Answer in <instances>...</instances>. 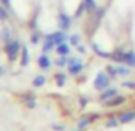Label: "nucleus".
I'll list each match as a JSON object with an SVG mask.
<instances>
[{"label": "nucleus", "mask_w": 135, "mask_h": 131, "mask_svg": "<svg viewBox=\"0 0 135 131\" xmlns=\"http://www.w3.org/2000/svg\"><path fill=\"white\" fill-rule=\"evenodd\" d=\"M58 26L62 31H67L70 27V17L67 15V14H60L58 15Z\"/></svg>", "instance_id": "39448f33"}, {"label": "nucleus", "mask_w": 135, "mask_h": 131, "mask_svg": "<svg viewBox=\"0 0 135 131\" xmlns=\"http://www.w3.org/2000/svg\"><path fill=\"white\" fill-rule=\"evenodd\" d=\"M26 104H27V107H29V109L36 107V101H34V99H31V97H26Z\"/></svg>", "instance_id": "b1692460"}, {"label": "nucleus", "mask_w": 135, "mask_h": 131, "mask_svg": "<svg viewBox=\"0 0 135 131\" xmlns=\"http://www.w3.org/2000/svg\"><path fill=\"white\" fill-rule=\"evenodd\" d=\"M53 129L55 131H63V126L62 124H53Z\"/></svg>", "instance_id": "cd10ccee"}, {"label": "nucleus", "mask_w": 135, "mask_h": 131, "mask_svg": "<svg viewBox=\"0 0 135 131\" xmlns=\"http://www.w3.org/2000/svg\"><path fill=\"white\" fill-rule=\"evenodd\" d=\"M115 95H118V92H116V88H104L103 90V94H101V101L103 102H106V101H109V99H113Z\"/></svg>", "instance_id": "423d86ee"}, {"label": "nucleus", "mask_w": 135, "mask_h": 131, "mask_svg": "<svg viewBox=\"0 0 135 131\" xmlns=\"http://www.w3.org/2000/svg\"><path fill=\"white\" fill-rule=\"evenodd\" d=\"M38 65H40V68H41V70H48L50 66H51V61H50V58L43 53V55L38 58Z\"/></svg>", "instance_id": "1a4fd4ad"}, {"label": "nucleus", "mask_w": 135, "mask_h": 131, "mask_svg": "<svg viewBox=\"0 0 135 131\" xmlns=\"http://www.w3.org/2000/svg\"><path fill=\"white\" fill-rule=\"evenodd\" d=\"M123 87H128V88H132V90H135V83L133 82H125V83H123Z\"/></svg>", "instance_id": "bb28decb"}, {"label": "nucleus", "mask_w": 135, "mask_h": 131, "mask_svg": "<svg viewBox=\"0 0 135 131\" xmlns=\"http://www.w3.org/2000/svg\"><path fill=\"white\" fill-rule=\"evenodd\" d=\"M56 65H58V66L69 65V58H67V56H58V60H56Z\"/></svg>", "instance_id": "aec40b11"}, {"label": "nucleus", "mask_w": 135, "mask_h": 131, "mask_svg": "<svg viewBox=\"0 0 135 131\" xmlns=\"http://www.w3.org/2000/svg\"><path fill=\"white\" fill-rule=\"evenodd\" d=\"M118 124H120V119H115V118H111L108 123H106V126H108V128H116Z\"/></svg>", "instance_id": "5701e85b"}, {"label": "nucleus", "mask_w": 135, "mask_h": 131, "mask_svg": "<svg viewBox=\"0 0 135 131\" xmlns=\"http://www.w3.org/2000/svg\"><path fill=\"white\" fill-rule=\"evenodd\" d=\"M51 38H53V43H55V46L62 44L67 41V36H65V31H56V33H51Z\"/></svg>", "instance_id": "20e7f679"}, {"label": "nucleus", "mask_w": 135, "mask_h": 131, "mask_svg": "<svg viewBox=\"0 0 135 131\" xmlns=\"http://www.w3.org/2000/svg\"><path fill=\"white\" fill-rule=\"evenodd\" d=\"M9 19V12L5 7H0V20H7Z\"/></svg>", "instance_id": "4be33fe9"}, {"label": "nucleus", "mask_w": 135, "mask_h": 131, "mask_svg": "<svg viewBox=\"0 0 135 131\" xmlns=\"http://www.w3.org/2000/svg\"><path fill=\"white\" fill-rule=\"evenodd\" d=\"M77 49H79V51H80V53H84V51H86V48H84V46H80V44H79V46H77Z\"/></svg>", "instance_id": "c85d7f7f"}, {"label": "nucleus", "mask_w": 135, "mask_h": 131, "mask_svg": "<svg viewBox=\"0 0 135 131\" xmlns=\"http://www.w3.org/2000/svg\"><path fill=\"white\" fill-rule=\"evenodd\" d=\"M46 83V78L43 75H38V77H34V80H33V85L34 87H43Z\"/></svg>", "instance_id": "dca6fc26"}, {"label": "nucleus", "mask_w": 135, "mask_h": 131, "mask_svg": "<svg viewBox=\"0 0 135 131\" xmlns=\"http://www.w3.org/2000/svg\"><path fill=\"white\" fill-rule=\"evenodd\" d=\"M21 49H22V46H21V43H19V41H16V39L9 41V43L5 44V53H7V56H9L10 61H14V60L19 56Z\"/></svg>", "instance_id": "f257e3e1"}, {"label": "nucleus", "mask_w": 135, "mask_h": 131, "mask_svg": "<svg viewBox=\"0 0 135 131\" xmlns=\"http://www.w3.org/2000/svg\"><path fill=\"white\" fill-rule=\"evenodd\" d=\"M84 7H86L87 12H94V10H98L96 0H84Z\"/></svg>", "instance_id": "2eb2a0df"}, {"label": "nucleus", "mask_w": 135, "mask_h": 131, "mask_svg": "<svg viewBox=\"0 0 135 131\" xmlns=\"http://www.w3.org/2000/svg\"><path fill=\"white\" fill-rule=\"evenodd\" d=\"M0 2H2L3 5H9V3H10V0H0Z\"/></svg>", "instance_id": "c756f323"}, {"label": "nucleus", "mask_w": 135, "mask_h": 131, "mask_svg": "<svg viewBox=\"0 0 135 131\" xmlns=\"http://www.w3.org/2000/svg\"><path fill=\"white\" fill-rule=\"evenodd\" d=\"M55 80H56V85L63 87V85H65V80H67V75H65V73H58V75L55 77Z\"/></svg>", "instance_id": "a211bd4d"}, {"label": "nucleus", "mask_w": 135, "mask_h": 131, "mask_svg": "<svg viewBox=\"0 0 135 131\" xmlns=\"http://www.w3.org/2000/svg\"><path fill=\"white\" fill-rule=\"evenodd\" d=\"M108 85H109V75L104 72H99L94 78V88L96 90H104V88H108Z\"/></svg>", "instance_id": "f03ea898"}, {"label": "nucleus", "mask_w": 135, "mask_h": 131, "mask_svg": "<svg viewBox=\"0 0 135 131\" xmlns=\"http://www.w3.org/2000/svg\"><path fill=\"white\" fill-rule=\"evenodd\" d=\"M56 51H58L60 56H67L70 53V48H69V44H67V43H62V44L56 46Z\"/></svg>", "instance_id": "4468645a"}, {"label": "nucleus", "mask_w": 135, "mask_h": 131, "mask_svg": "<svg viewBox=\"0 0 135 131\" xmlns=\"http://www.w3.org/2000/svg\"><path fill=\"white\" fill-rule=\"evenodd\" d=\"M84 70V65L77 58H69V73L70 75H79Z\"/></svg>", "instance_id": "7ed1b4c3"}, {"label": "nucleus", "mask_w": 135, "mask_h": 131, "mask_svg": "<svg viewBox=\"0 0 135 131\" xmlns=\"http://www.w3.org/2000/svg\"><path fill=\"white\" fill-rule=\"evenodd\" d=\"M21 55H22V58H21V65H22V66H27V63H29V51H27L26 46H22Z\"/></svg>", "instance_id": "ddd939ff"}, {"label": "nucleus", "mask_w": 135, "mask_h": 131, "mask_svg": "<svg viewBox=\"0 0 135 131\" xmlns=\"http://www.w3.org/2000/svg\"><path fill=\"white\" fill-rule=\"evenodd\" d=\"M69 41H70V44H74V46H79V43H80V38H79V34H72V36L69 38Z\"/></svg>", "instance_id": "6ab92c4d"}, {"label": "nucleus", "mask_w": 135, "mask_h": 131, "mask_svg": "<svg viewBox=\"0 0 135 131\" xmlns=\"http://www.w3.org/2000/svg\"><path fill=\"white\" fill-rule=\"evenodd\" d=\"M118 75H122V77L130 75V68L128 66H116V77Z\"/></svg>", "instance_id": "f3484780"}, {"label": "nucleus", "mask_w": 135, "mask_h": 131, "mask_svg": "<svg viewBox=\"0 0 135 131\" xmlns=\"http://www.w3.org/2000/svg\"><path fill=\"white\" fill-rule=\"evenodd\" d=\"M53 48H56L55 43H53V38H51V34H48V36L45 38V43H43V53L46 55V53H50Z\"/></svg>", "instance_id": "0eeeda50"}, {"label": "nucleus", "mask_w": 135, "mask_h": 131, "mask_svg": "<svg viewBox=\"0 0 135 131\" xmlns=\"http://www.w3.org/2000/svg\"><path fill=\"white\" fill-rule=\"evenodd\" d=\"M0 39L3 41V43H9V41H12L10 39V29L9 27H2V29H0Z\"/></svg>", "instance_id": "f8f14e48"}, {"label": "nucleus", "mask_w": 135, "mask_h": 131, "mask_svg": "<svg viewBox=\"0 0 135 131\" xmlns=\"http://www.w3.org/2000/svg\"><path fill=\"white\" fill-rule=\"evenodd\" d=\"M89 123H91V119H89V118H84V119H80V121H79V129H84V128H87V126H89Z\"/></svg>", "instance_id": "412c9836"}, {"label": "nucleus", "mask_w": 135, "mask_h": 131, "mask_svg": "<svg viewBox=\"0 0 135 131\" xmlns=\"http://www.w3.org/2000/svg\"><path fill=\"white\" fill-rule=\"evenodd\" d=\"M0 75H2V66H0Z\"/></svg>", "instance_id": "7c9ffc66"}, {"label": "nucleus", "mask_w": 135, "mask_h": 131, "mask_svg": "<svg viewBox=\"0 0 135 131\" xmlns=\"http://www.w3.org/2000/svg\"><path fill=\"white\" fill-rule=\"evenodd\" d=\"M123 102H125V99H123V97H120V95H115L113 99L106 101L104 104L108 106V107H115V106H120V104H123Z\"/></svg>", "instance_id": "9d476101"}, {"label": "nucleus", "mask_w": 135, "mask_h": 131, "mask_svg": "<svg viewBox=\"0 0 135 131\" xmlns=\"http://www.w3.org/2000/svg\"><path fill=\"white\" fill-rule=\"evenodd\" d=\"M106 73H108L109 77H116V66H108V68H106Z\"/></svg>", "instance_id": "393cba45"}, {"label": "nucleus", "mask_w": 135, "mask_h": 131, "mask_svg": "<svg viewBox=\"0 0 135 131\" xmlns=\"http://www.w3.org/2000/svg\"><path fill=\"white\" fill-rule=\"evenodd\" d=\"M118 119H120V123H130V121H133V119H135V111H125V112H122V114L118 116Z\"/></svg>", "instance_id": "6e6552de"}, {"label": "nucleus", "mask_w": 135, "mask_h": 131, "mask_svg": "<svg viewBox=\"0 0 135 131\" xmlns=\"http://www.w3.org/2000/svg\"><path fill=\"white\" fill-rule=\"evenodd\" d=\"M123 63H127L128 66H135V51H127L125 58H123Z\"/></svg>", "instance_id": "9b49d317"}, {"label": "nucleus", "mask_w": 135, "mask_h": 131, "mask_svg": "<svg viewBox=\"0 0 135 131\" xmlns=\"http://www.w3.org/2000/svg\"><path fill=\"white\" fill-rule=\"evenodd\" d=\"M31 43H33V44H38V43H40V34H38V33H33V34H31Z\"/></svg>", "instance_id": "a878e982"}]
</instances>
